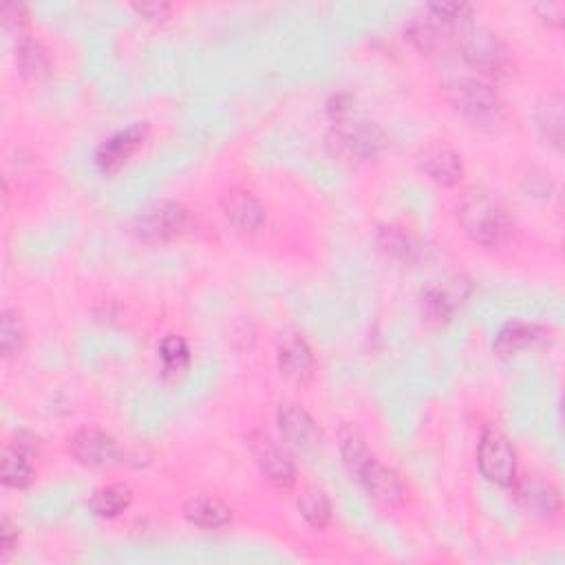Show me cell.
Wrapping results in <instances>:
<instances>
[{
  "instance_id": "cell-1",
  "label": "cell",
  "mask_w": 565,
  "mask_h": 565,
  "mask_svg": "<svg viewBox=\"0 0 565 565\" xmlns=\"http://www.w3.org/2000/svg\"><path fill=\"white\" fill-rule=\"evenodd\" d=\"M457 219L468 237L486 248L506 243L513 234V219L504 201L484 188L466 190L457 206Z\"/></svg>"
},
{
  "instance_id": "cell-2",
  "label": "cell",
  "mask_w": 565,
  "mask_h": 565,
  "mask_svg": "<svg viewBox=\"0 0 565 565\" xmlns=\"http://www.w3.org/2000/svg\"><path fill=\"white\" fill-rule=\"evenodd\" d=\"M387 146L382 126L367 120H345L334 124L327 135V148L343 162H367L378 157Z\"/></svg>"
},
{
  "instance_id": "cell-3",
  "label": "cell",
  "mask_w": 565,
  "mask_h": 565,
  "mask_svg": "<svg viewBox=\"0 0 565 565\" xmlns=\"http://www.w3.org/2000/svg\"><path fill=\"white\" fill-rule=\"evenodd\" d=\"M449 100L475 126L493 129L504 115V104H501L497 91L477 78L455 80L449 87Z\"/></svg>"
},
{
  "instance_id": "cell-4",
  "label": "cell",
  "mask_w": 565,
  "mask_h": 565,
  "mask_svg": "<svg viewBox=\"0 0 565 565\" xmlns=\"http://www.w3.org/2000/svg\"><path fill=\"white\" fill-rule=\"evenodd\" d=\"M460 49L468 67L484 76H504L513 65L510 49L493 31L466 25L460 29Z\"/></svg>"
},
{
  "instance_id": "cell-5",
  "label": "cell",
  "mask_w": 565,
  "mask_h": 565,
  "mask_svg": "<svg viewBox=\"0 0 565 565\" xmlns=\"http://www.w3.org/2000/svg\"><path fill=\"white\" fill-rule=\"evenodd\" d=\"M477 466L490 484L499 488H510L517 477V453L513 442L497 426H486L479 437Z\"/></svg>"
},
{
  "instance_id": "cell-6",
  "label": "cell",
  "mask_w": 565,
  "mask_h": 565,
  "mask_svg": "<svg viewBox=\"0 0 565 565\" xmlns=\"http://www.w3.org/2000/svg\"><path fill=\"white\" fill-rule=\"evenodd\" d=\"M188 221L190 212L186 206L177 204V201H157V204L137 212V217L133 219V232L142 241L162 243L184 234Z\"/></svg>"
},
{
  "instance_id": "cell-7",
  "label": "cell",
  "mask_w": 565,
  "mask_h": 565,
  "mask_svg": "<svg viewBox=\"0 0 565 565\" xmlns=\"http://www.w3.org/2000/svg\"><path fill=\"white\" fill-rule=\"evenodd\" d=\"M69 455L84 468H111L120 462L122 451L115 437L95 426H84L69 437Z\"/></svg>"
},
{
  "instance_id": "cell-8",
  "label": "cell",
  "mask_w": 565,
  "mask_h": 565,
  "mask_svg": "<svg viewBox=\"0 0 565 565\" xmlns=\"http://www.w3.org/2000/svg\"><path fill=\"white\" fill-rule=\"evenodd\" d=\"M250 449L257 466L261 468L263 477L279 490H290L296 482V468L290 457L281 449L279 444L272 442L265 433H250L248 437Z\"/></svg>"
},
{
  "instance_id": "cell-9",
  "label": "cell",
  "mask_w": 565,
  "mask_h": 565,
  "mask_svg": "<svg viewBox=\"0 0 565 565\" xmlns=\"http://www.w3.org/2000/svg\"><path fill=\"white\" fill-rule=\"evenodd\" d=\"M513 497L528 515L539 519H552L561 510V495L557 486L539 475H517L513 482Z\"/></svg>"
},
{
  "instance_id": "cell-10",
  "label": "cell",
  "mask_w": 565,
  "mask_h": 565,
  "mask_svg": "<svg viewBox=\"0 0 565 565\" xmlns=\"http://www.w3.org/2000/svg\"><path fill=\"white\" fill-rule=\"evenodd\" d=\"M148 140V124L137 122L131 124L129 129L117 131L109 140L102 142L98 153H95V164L100 166L104 175H113L120 170L129 159L140 151Z\"/></svg>"
},
{
  "instance_id": "cell-11",
  "label": "cell",
  "mask_w": 565,
  "mask_h": 565,
  "mask_svg": "<svg viewBox=\"0 0 565 565\" xmlns=\"http://www.w3.org/2000/svg\"><path fill=\"white\" fill-rule=\"evenodd\" d=\"M276 422H279L283 440L294 446L296 451H314L323 440L321 426L298 404H281Z\"/></svg>"
},
{
  "instance_id": "cell-12",
  "label": "cell",
  "mask_w": 565,
  "mask_h": 565,
  "mask_svg": "<svg viewBox=\"0 0 565 565\" xmlns=\"http://www.w3.org/2000/svg\"><path fill=\"white\" fill-rule=\"evenodd\" d=\"M276 362H279L281 376L292 385H307L316 369L314 351L301 334H287L281 340Z\"/></svg>"
},
{
  "instance_id": "cell-13",
  "label": "cell",
  "mask_w": 565,
  "mask_h": 565,
  "mask_svg": "<svg viewBox=\"0 0 565 565\" xmlns=\"http://www.w3.org/2000/svg\"><path fill=\"white\" fill-rule=\"evenodd\" d=\"M223 217L239 234H257L265 223V210L261 201L250 190L234 188L221 201Z\"/></svg>"
},
{
  "instance_id": "cell-14",
  "label": "cell",
  "mask_w": 565,
  "mask_h": 565,
  "mask_svg": "<svg viewBox=\"0 0 565 565\" xmlns=\"http://www.w3.org/2000/svg\"><path fill=\"white\" fill-rule=\"evenodd\" d=\"M420 168L433 184L442 188L457 186L464 175L462 157L444 144H433L426 148L420 155Z\"/></svg>"
},
{
  "instance_id": "cell-15",
  "label": "cell",
  "mask_w": 565,
  "mask_h": 565,
  "mask_svg": "<svg viewBox=\"0 0 565 565\" xmlns=\"http://www.w3.org/2000/svg\"><path fill=\"white\" fill-rule=\"evenodd\" d=\"M356 479L373 499L380 501V504L398 506L404 499V486L400 482L398 473L378 462L376 457H371L369 464L362 468Z\"/></svg>"
},
{
  "instance_id": "cell-16",
  "label": "cell",
  "mask_w": 565,
  "mask_h": 565,
  "mask_svg": "<svg viewBox=\"0 0 565 565\" xmlns=\"http://www.w3.org/2000/svg\"><path fill=\"white\" fill-rule=\"evenodd\" d=\"M546 336H548L546 329L535 323L513 321L499 329L493 349L499 358H515L519 354H524V351L543 343Z\"/></svg>"
},
{
  "instance_id": "cell-17",
  "label": "cell",
  "mask_w": 565,
  "mask_h": 565,
  "mask_svg": "<svg viewBox=\"0 0 565 565\" xmlns=\"http://www.w3.org/2000/svg\"><path fill=\"white\" fill-rule=\"evenodd\" d=\"M184 517L193 526L212 530V528L228 526L232 521V510H230V506H226L223 501H219L215 497L197 495V497L186 501Z\"/></svg>"
},
{
  "instance_id": "cell-18",
  "label": "cell",
  "mask_w": 565,
  "mask_h": 565,
  "mask_svg": "<svg viewBox=\"0 0 565 565\" xmlns=\"http://www.w3.org/2000/svg\"><path fill=\"white\" fill-rule=\"evenodd\" d=\"M535 122L539 126L541 135L561 151L563 148V95L561 93H548L537 102L535 109Z\"/></svg>"
},
{
  "instance_id": "cell-19",
  "label": "cell",
  "mask_w": 565,
  "mask_h": 565,
  "mask_svg": "<svg viewBox=\"0 0 565 565\" xmlns=\"http://www.w3.org/2000/svg\"><path fill=\"white\" fill-rule=\"evenodd\" d=\"M466 27V25H464ZM455 27L442 23L429 14V18H418L409 25V38L422 53H437L446 47Z\"/></svg>"
},
{
  "instance_id": "cell-20",
  "label": "cell",
  "mask_w": 565,
  "mask_h": 565,
  "mask_svg": "<svg viewBox=\"0 0 565 565\" xmlns=\"http://www.w3.org/2000/svg\"><path fill=\"white\" fill-rule=\"evenodd\" d=\"M16 65L18 71L29 80H45L51 73V60L47 49L38 40L20 36L16 45Z\"/></svg>"
},
{
  "instance_id": "cell-21",
  "label": "cell",
  "mask_w": 565,
  "mask_h": 565,
  "mask_svg": "<svg viewBox=\"0 0 565 565\" xmlns=\"http://www.w3.org/2000/svg\"><path fill=\"white\" fill-rule=\"evenodd\" d=\"M378 245L387 257L402 261V263H418L422 259V243L413 234L404 232L402 228L387 226L378 234Z\"/></svg>"
},
{
  "instance_id": "cell-22",
  "label": "cell",
  "mask_w": 565,
  "mask_h": 565,
  "mask_svg": "<svg viewBox=\"0 0 565 565\" xmlns=\"http://www.w3.org/2000/svg\"><path fill=\"white\" fill-rule=\"evenodd\" d=\"M131 504H133V490L126 484H111L95 490L89 501V508L93 510V515H98L102 519H115L120 517L124 510H129Z\"/></svg>"
},
{
  "instance_id": "cell-23",
  "label": "cell",
  "mask_w": 565,
  "mask_h": 565,
  "mask_svg": "<svg viewBox=\"0 0 565 565\" xmlns=\"http://www.w3.org/2000/svg\"><path fill=\"white\" fill-rule=\"evenodd\" d=\"M298 513L314 530H325L332 521V504L321 488L309 486L298 497Z\"/></svg>"
},
{
  "instance_id": "cell-24",
  "label": "cell",
  "mask_w": 565,
  "mask_h": 565,
  "mask_svg": "<svg viewBox=\"0 0 565 565\" xmlns=\"http://www.w3.org/2000/svg\"><path fill=\"white\" fill-rule=\"evenodd\" d=\"M36 468L31 464V455L20 453L12 446H7L3 453V484L7 488L23 490L34 484Z\"/></svg>"
},
{
  "instance_id": "cell-25",
  "label": "cell",
  "mask_w": 565,
  "mask_h": 565,
  "mask_svg": "<svg viewBox=\"0 0 565 565\" xmlns=\"http://www.w3.org/2000/svg\"><path fill=\"white\" fill-rule=\"evenodd\" d=\"M27 332L23 325V318L14 309H5L3 318H0V349H3L5 358L18 356L25 349Z\"/></svg>"
},
{
  "instance_id": "cell-26",
  "label": "cell",
  "mask_w": 565,
  "mask_h": 565,
  "mask_svg": "<svg viewBox=\"0 0 565 565\" xmlns=\"http://www.w3.org/2000/svg\"><path fill=\"white\" fill-rule=\"evenodd\" d=\"M340 453H343V462L351 475H356L369 464L373 453L367 449L365 437L356 429H345L340 433Z\"/></svg>"
},
{
  "instance_id": "cell-27",
  "label": "cell",
  "mask_w": 565,
  "mask_h": 565,
  "mask_svg": "<svg viewBox=\"0 0 565 565\" xmlns=\"http://www.w3.org/2000/svg\"><path fill=\"white\" fill-rule=\"evenodd\" d=\"M457 296L451 290H444V287H429L422 294V309L429 321L433 323H446L453 318V312L457 307Z\"/></svg>"
},
{
  "instance_id": "cell-28",
  "label": "cell",
  "mask_w": 565,
  "mask_h": 565,
  "mask_svg": "<svg viewBox=\"0 0 565 565\" xmlns=\"http://www.w3.org/2000/svg\"><path fill=\"white\" fill-rule=\"evenodd\" d=\"M159 356L164 360V373L168 376H179L188 369L190 362V349L188 343L181 336L170 334L166 336L162 343H159Z\"/></svg>"
},
{
  "instance_id": "cell-29",
  "label": "cell",
  "mask_w": 565,
  "mask_h": 565,
  "mask_svg": "<svg viewBox=\"0 0 565 565\" xmlns=\"http://www.w3.org/2000/svg\"><path fill=\"white\" fill-rule=\"evenodd\" d=\"M429 14L442 23L451 25L455 29H462L468 25V18L473 14V7L466 3H433L429 5Z\"/></svg>"
},
{
  "instance_id": "cell-30",
  "label": "cell",
  "mask_w": 565,
  "mask_h": 565,
  "mask_svg": "<svg viewBox=\"0 0 565 565\" xmlns=\"http://www.w3.org/2000/svg\"><path fill=\"white\" fill-rule=\"evenodd\" d=\"M351 113H354V95L351 93H336L327 102V115L332 117V122H345L351 120Z\"/></svg>"
},
{
  "instance_id": "cell-31",
  "label": "cell",
  "mask_w": 565,
  "mask_h": 565,
  "mask_svg": "<svg viewBox=\"0 0 565 565\" xmlns=\"http://www.w3.org/2000/svg\"><path fill=\"white\" fill-rule=\"evenodd\" d=\"M18 541H20L18 526L12 519L5 517L0 521V559L7 561L12 557V552L18 548Z\"/></svg>"
},
{
  "instance_id": "cell-32",
  "label": "cell",
  "mask_w": 565,
  "mask_h": 565,
  "mask_svg": "<svg viewBox=\"0 0 565 565\" xmlns=\"http://www.w3.org/2000/svg\"><path fill=\"white\" fill-rule=\"evenodd\" d=\"M0 18H3V23L5 27L9 29H23L27 25V20H29V14H27V7L25 5H18V3H7L0 7Z\"/></svg>"
},
{
  "instance_id": "cell-33",
  "label": "cell",
  "mask_w": 565,
  "mask_h": 565,
  "mask_svg": "<svg viewBox=\"0 0 565 565\" xmlns=\"http://www.w3.org/2000/svg\"><path fill=\"white\" fill-rule=\"evenodd\" d=\"M9 446H12V449H16V451H20V453H27V455L34 457L38 453V437L27 433V431H18V433H14Z\"/></svg>"
},
{
  "instance_id": "cell-34",
  "label": "cell",
  "mask_w": 565,
  "mask_h": 565,
  "mask_svg": "<svg viewBox=\"0 0 565 565\" xmlns=\"http://www.w3.org/2000/svg\"><path fill=\"white\" fill-rule=\"evenodd\" d=\"M133 9L146 20H162L170 12V5L166 3H135Z\"/></svg>"
},
{
  "instance_id": "cell-35",
  "label": "cell",
  "mask_w": 565,
  "mask_h": 565,
  "mask_svg": "<svg viewBox=\"0 0 565 565\" xmlns=\"http://www.w3.org/2000/svg\"><path fill=\"white\" fill-rule=\"evenodd\" d=\"M537 12L548 25L559 27L563 23V5L559 3H541L537 5Z\"/></svg>"
}]
</instances>
